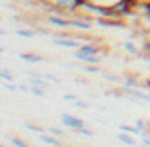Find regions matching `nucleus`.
Wrapping results in <instances>:
<instances>
[{"instance_id":"obj_17","label":"nucleus","mask_w":150,"mask_h":147,"mask_svg":"<svg viewBox=\"0 0 150 147\" xmlns=\"http://www.w3.org/2000/svg\"><path fill=\"white\" fill-rule=\"evenodd\" d=\"M30 92H32L34 96H37V98H44V89H41V87H32Z\"/></svg>"},{"instance_id":"obj_12","label":"nucleus","mask_w":150,"mask_h":147,"mask_svg":"<svg viewBox=\"0 0 150 147\" xmlns=\"http://www.w3.org/2000/svg\"><path fill=\"white\" fill-rule=\"evenodd\" d=\"M124 50H125L127 53H131V55H136V57L139 55V50H138L131 41H125V43H124Z\"/></svg>"},{"instance_id":"obj_18","label":"nucleus","mask_w":150,"mask_h":147,"mask_svg":"<svg viewBox=\"0 0 150 147\" xmlns=\"http://www.w3.org/2000/svg\"><path fill=\"white\" fill-rule=\"evenodd\" d=\"M27 128L30 129V131H35V133H44V128H39V126H34V124H27Z\"/></svg>"},{"instance_id":"obj_25","label":"nucleus","mask_w":150,"mask_h":147,"mask_svg":"<svg viewBox=\"0 0 150 147\" xmlns=\"http://www.w3.org/2000/svg\"><path fill=\"white\" fill-rule=\"evenodd\" d=\"M46 78H48V80H50V82H55V83H57V85H58V83H60V80H58V78H57V76H51V75H46Z\"/></svg>"},{"instance_id":"obj_19","label":"nucleus","mask_w":150,"mask_h":147,"mask_svg":"<svg viewBox=\"0 0 150 147\" xmlns=\"http://www.w3.org/2000/svg\"><path fill=\"white\" fill-rule=\"evenodd\" d=\"M78 133L83 135V136H94V131H90V129H87V128H80Z\"/></svg>"},{"instance_id":"obj_7","label":"nucleus","mask_w":150,"mask_h":147,"mask_svg":"<svg viewBox=\"0 0 150 147\" xmlns=\"http://www.w3.org/2000/svg\"><path fill=\"white\" fill-rule=\"evenodd\" d=\"M20 59L25 60V62H32V64L42 62V57L41 55H34V53H20Z\"/></svg>"},{"instance_id":"obj_29","label":"nucleus","mask_w":150,"mask_h":147,"mask_svg":"<svg viewBox=\"0 0 150 147\" xmlns=\"http://www.w3.org/2000/svg\"><path fill=\"white\" fill-rule=\"evenodd\" d=\"M148 71H150V66H148Z\"/></svg>"},{"instance_id":"obj_2","label":"nucleus","mask_w":150,"mask_h":147,"mask_svg":"<svg viewBox=\"0 0 150 147\" xmlns=\"http://www.w3.org/2000/svg\"><path fill=\"white\" fill-rule=\"evenodd\" d=\"M62 124L65 126V128H71V129H74V131H78L80 128H83V121L81 119H78V117H72V115H62Z\"/></svg>"},{"instance_id":"obj_21","label":"nucleus","mask_w":150,"mask_h":147,"mask_svg":"<svg viewBox=\"0 0 150 147\" xmlns=\"http://www.w3.org/2000/svg\"><path fill=\"white\" fill-rule=\"evenodd\" d=\"M11 143H13V145H16V147H27V143H25V142H21L20 138H13V140H11Z\"/></svg>"},{"instance_id":"obj_22","label":"nucleus","mask_w":150,"mask_h":147,"mask_svg":"<svg viewBox=\"0 0 150 147\" xmlns=\"http://www.w3.org/2000/svg\"><path fill=\"white\" fill-rule=\"evenodd\" d=\"M4 87H6L7 91H11V92H14V91L18 89L16 85H13V82H4Z\"/></svg>"},{"instance_id":"obj_1","label":"nucleus","mask_w":150,"mask_h":147,"mask_svg":"<svg viewBox=\"0 0 150 147\" xmlns=\"http://www.w3.org/2000/svg\"><path fill=\"white\" fill-rule=\"evenodd\" d=\"M120 92L127 94L129 98H136V99H143V101H150V94H145L141 91H138V87H127V85H120Z\"/></svg>"},{"instance_id":"obj_9","label":"nucleus","mask_w":150,"mask_h":147,"mask_svg":"<svg viewBox=\"0 0 150 147\" xmlns=\"http://www.w3.org/2000/svg\"><path fill=\"white\" fill-rule=\"evenodd\" d=\"M80 51H83V53H90V55H97L99 53V48L97 46H94V44H90V43H85V44H80V48H78Z\"/></svg>"},{"instance_id":"obj_11","label":"nucleus","mask_w":150,"mask_h":147,"mask_svg":"<svg viewBox=\"0 0 150 147\" xmlns=\"http://www.w3.org/2000/svg\"><path fill=\"white\" fill-rule=\"evenodd\" d=\"M120 131H125V133H131V135H141V131L136 128V126H129V124H120L118 126Z\"/></svg>"},{"instance_id":"obj_20","label":"nucleus","mask_w":150,"mask_h":147,"mask_svg":"<svg viewBox=\"0 0 150 147\" xmlns=\"http://www.w3.org/2000/svg\"><path fill=\"white\" fill-rule=\"evenodd\" d=\"M104 78H106L108 82H111V83H120V78H117V76H113V75H104Z\"/></svg>"},{"instance_id":"obj_14","label":"nucleus","mask_w":150,"mask_h":147,"mask_svg":"<svg viewBox=\"0 0 150 147\" xmlns=\"http://www.w3.org/2000/svg\"><path fill=\"white\" fill-rule=\"evenodd\" d=\"M16 34H18L20 37H27V39L34 37V32H32V30H23V29H18V30H16Z\"/></svg>"},{"instance_id":"obj_24","label":"nucleus","mask_w":150,"mask_h":147,"mask_svg":"<svg viewBox=\"0 0 150 147\" xmlns=\"http://www.w3.org/2000/svg\"><path fill=\"white\" fill-rule=\"evenodd\" d=\"M64 99H65V101H78V98L74 96V94H65Z\"/></svg>"},{"instance_id":"obj_13","label":"nucleus","mask_w":150,"mask_h":147,"mask_svg":"<svg viewBox=\"0 0 150 147\" xmlns=\"http://www.w3.org/2000/svg\"><path fill=\"white\" fill-rule=\"evenodd\" d=\"M0 78H2V82H14V76L11 75L7 69H2V71H0Z\"/></svg>"},{"instance_id":"obj_27","label":"nucleus","mask_w":150,"mask_h":147,"mask_svg":"<svg viewBox=\"0 0 150 147\" xmlns=\"http://www.w3.org/2000/svg\"><path fill=\"white\" fill-rule=\"evenodd\" d=\"M76 105H78L80 108H87V106H88V105H87V103H83V101H76Z\"/></svg>"},{"instance_id":"obj_6","label":"nucleus","mask_w":150,"mask_h":147,"mask_svg":"<svg viewBox=\"0 0 150 147\" xmlns=\"http://www.w3.org/2000/svg\"><path fill=\"white\" fill-rule=\"evenodd\" d=\"M39 138H41V142H42L44 145H51V147H58V145H60V142L57 140V136H55V135H51V133H50V135L41 133V135H39Z\"/></svg>"},{"instance_id":"obj_3","label":"nucleus","mask_w":150,"mask_h":147,"mask_svg":"<svg viewBox=\"0 0 150 147\" xmlns=\"http://www.w3.org/2000/svg\"><path fill=\"white\" fill-rule=\"evenodd\" d=\"M48 21L55 27H60V29H65V27H71V20L65 18V16H58V14H50L48 16Z\"/></svg>"},{"instance_id":"obj_4","label":"nucleus","mask_w":150,"mask_h":147,"mask_svg":"<svg viewBox=\"0 0 150 147\" xmlns=\"http://www.w3.org/2000/svg\"><path fill=\"white\" fill-rule=\"evenodd\" d=\"M76 57L80 62H85V64H99V57H96V55H90V53H83V51H76Z\"/></svg>"},{"instance_id":"obj_15","label":"nucleus","mask_w":150,"mask_h":147,"mask_svg":"<svg viewBox=\"0 0 150 147\" xmlns=\"http://www.w3.org/2000/svg\"><path fill=\"white\" fill-rule=\"evenodd\" d=\"M143 59L150 60V41H145L143 43Z\"/></svg>"},{"instance_id":"obj_23","label":"nucleus","mask_w":150,"mask_h":147,"mask_svg":"<svg viewBox=\"0 0 150 147\" xmlns=\"http://www.w3.org/2000/svg\"><path fill=\"white\" fill-rule=\"evenodd\" d=\"M50 133L55 135V136H62V135H64V131H62V129H57V128H50Z\"/></svg>"},{"instance_id":"obj_10","label":"nucleus","mask_w":150,"mask_h":147,"mask_svg":"<svg viewBox=\"0 0 150 147\" xmlns=\"http://www.w3.org/2000/svg\"><path fill=\"white\" fill-rule=\"evenodd\" d=\"M124 80H125V85L127 87H143L136 76H131V75H124Z\"/></svg>"},{"instance_id":"obj_28","label":"nucleus","mask_w":150,"mask_h":147,"mask_svg":"<svg viewBox=\"0 0 150 147\" xmlns=\"http://www.w3.org/2000/svg\"><path fill=\"white\" fill-rule=\"evenodd\" d=\"M18 89H20V91H21V92H28V87H25V85H20V87H18Z\"/></svg>"},{"instance_id":"obj_8","label":"nucleus","mask_w":150,"mask_h":147,"mask_svg":"<svg viewBox=\"0 0 150 147\" xmlns=\"http://www.w3.org/2000/svg\"><path fill=\"white\" fill-rule=\"evenodd\" d=\"M118 140L124 143V145H129V147H132V145H136V142H134V138L131 136V133L127 135L125 131H120L118 133Z\"/></svg>"},{"instance_id":"obj_5","label":"nucleus","mask_w":150,"mask_h":147,"mask_svg":"<svg viewBox=\"0 0 150 147\" xmlns=\"http://www.w3.org/2000/svg\"><path fill=\"white\" fill-rule=\"evenodd\" d=\"M55 44L57 46H64V48H71V50H78L80 48V44L74 43L71 37H57L55 39Z\"/></svg>"},{"instance_id":"obj_16","label":"nucleus","mask_w":150,"mask_h":147,"mask_svg":"<svg viewBox=\"0 0 150 147\" xmlns=\"http://www.w3.org/2000/svg\"><path fill=\"white\" fill-rule=\"evenodd\" d=\"M134 126H136V128H138V129H139V131H141V133H143V131H146V129H148V128H146V126H148V122H146V121H141V119H138V121H136V124H134Z\"/></svg>"},{"instance_id":"obj_26","label":"nucleus","mask_w":150,"mask_h":147,"mask_svg":"<svg viewBox=\"0 0 150 147\" xmlns=\"http://www.w3.org/2000/svg\"><path fill=\"white\" fill-rule=\"evenodd\" d=\"M141 143H143V145H146V147H150V138L143 136V138H141Z\"/></svg>"}]
</instances>
